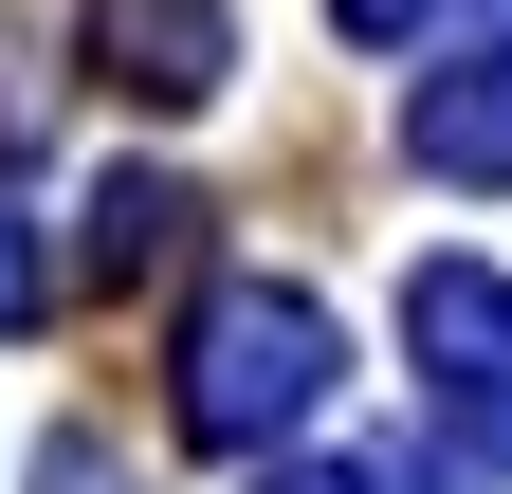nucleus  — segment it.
<instances>
[{"label":"nucleus","instance_id":"1","mask_svg":"<svg viewBox=\"0 0 512 494\" xmlns=\"http://www.w3.org/2000/svg\"><path fill=\"white\" fill-rule=\"evenodd\" d=\"M311 403H330V312H311V293H275V275L202 293V330H183V440L275 458Z\"/></svg>","mask_w":512,"mask_h":494},{"label":"nucleus","instance_id":"4","mask_svg":"<svg viewBox=\"0 0 512 494\" xmlns=\"http://www.w3.org/2000/svg\"><path fill=\"white\" fill-rule=\"evenodd\" d=\"M403 165L421 183H512V37L439 55V74L403 92Z\"/></svg>","mask_w":512,"mask_h":494},{"label":"nucleus","instance_id":"2","mask_svg":"<svg viewBox=\"0 0 512 494\" xmlns=\"http://www.w3.org/2000/svg\"><path fill=\"white\" fill-rule=\"evenodd\" d=\"M403 348H421V385H439V421L512 476V293L476 275V257H421L403 275Z\"/></svg>","mask_w":512,"mask_h":494},{"label":"nucleus","instance_id":"7","mask_svg":"<svg viewBox=\"0 0 512 494\" xmlns=\"http://www.w3.org/2000/svg\"><path fill=\"white\" fill-rule=\"evenodd\" d=\"M37 312H55V257H37V220L0 202V330H37Z\"/></svg>","mask_w":512,"mask_h":494},{"label":"nucleus","instance_id":"3","mask_svg":"<svg viewBox=\"0 0 512 494\" xmlns=\"http://www.w3.org/2000/svg\"><path fill=\"white\" fill-rule=\"evenodd\" d=\"M92 74L147 92V110H202L238 74V19H220V0H92Z\"/></svg>","mask_w":512,"mask_h":494},{"label":"nucleus","instance_id":"6","mask_svg":"<svg viewBox=\"0 0 512 494\" xmlns=\"http://www.w3.org/2000/svg\"><path fill=\"white\" fill-rule=\"evenodd\" d=\"M330 19H348V37H366V55H403V37H421V55H439V37H458V19H494V0H330Z\"/></svg>","mask_w":512,"mask_h":494},{"label":"nucleus","instance_id":"8","mask_svg":"<svg viewBox=\"0 0 512 494\" xmlns=\"http://www.w3.org/2000/svg\"><path fill=\"white\" fill-rule=\"evenodd\" d=\"M256 494H384V476H330V458H311V476H256Z\"/></svg>","mask_w":512,"mask_h":494},{"label":"nucleus","instance_id":"5","mask_svg":"<svg viewBox=\"0 0 512 494\" xmlns=\"http://www.w3.org/2000/svg\"><path fill=\"white\" fill-rule=\"evenodd\" d=\"M183 220H202V202H183V183H92V275H147V257H183Z\"/></svg>","mask_w":512,"mask_h":494}]
</instances>
